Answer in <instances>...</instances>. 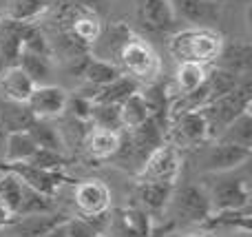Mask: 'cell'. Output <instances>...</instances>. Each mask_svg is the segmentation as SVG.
<instances>
[{
  "instance_id": "cell-1",
  "label": "cell",
  "mask_w": 252,
  "mask_h": 237,
  "mask_svg": "<svg viewBox=\"0 0 252 237\" xmlns=\"http://www.w3.org/2000/svg\"><path fill=\"white\" fill-rule=\"evenodd\" d=\"M166 142V124L157 118H148L144 124L128 129L126 135H120V146L111 160L118 162V167L130 169L137 173L148 160V155Z\"/></svg>"
},
{
  "instance_id": "cell-2",
  "label": "cell",
  "mask_w": 252,
  "mask_h": 237,
  "mask_svg": "<svg viewBox=\"0 0 252 237\" xmlns=\"http://www.w3.org/2000/svg\"><path fill=\"white\" fill-rule=\"evenodd\" d=\"M170 56L177 62H197V65H213L223 49V35L210 27H192L184 29L170 38Z\"/></svg>"
},
{
  "instance_id": "cell-3",
  "label": "cell",
  "mask_w": 252,
  "mask_h": 237,
  "mask_svg": "<svg viewBox=\"0 0 252 237\" xmlns=\"http://www.w3.org/2000/svg\"><path fill=\"white\" fill-rule=\"evenodd\" d=\"M252 102V87L248 80H241L237 84V89H232L230 93L213 100L210 104H206L201 111L206 120V127H208V137L210 140H217L219 133L228 127L235 118H239L244 111L250 109Z\"/></svg>"
},
{
  "instance_id": "cell-4",
  "label": "cell",
  "mask_w": 252,
  "mask_h": 237,
  "mask_svg": "<svg viewBox=\"0 0 252 237\" xmlns=\"http://www.w3.org/2000/svg\"><path fill=\"white\" fill-rule=\"evenodd\" d=\"M118 60L122 65L120 67L122 73L135 78L139 84L157 82V78H159V71H161L159 56L155 53V49L151 44L144 42L137 35H130L122 44V49L118 53Z\"/></svg>"
},
{
  "instance_id": "cell-5",
  "label": "cell",
  "mask_w": 252,
  "mask_h": 237,
  "mask_svg": "<svg viewBox=\"0 0 252 237\" xmlns=\"http://www.w3.org/2000/svg\"><path fill=\"white\" fill-rule=\"evenodd\" d=\"M166 142L179 151L197 149V146L210 142L208 127H206V120L201 115V111H190V113H182L177 118L168 120Z\"/></svg>"
},
{
  "instance_id": "cell-6",
  "label": "cell",
  "mask_w": 252,
  "mask_h": 237,
  "mask_svg": "<svg viewBox=\"0 0 252 237\" xmlns=\"http://www.w3.org/2000/svg\"><path fill=\"white\" fill-rule=\"evenodd\" d=\"M182 151L175 149L173 144L164 142L161 146H157L148 160L144 162V167L137 171L139 180H146V182H161V184H170L173 186L177 182L179 173H182Z\"/></svg>"
},
{
  "instance_id": "cell-7",
  "label": "cell",
  "mask_w": 252,
  "mask_h": 237,
  "mask_svg": "<svg viewBox=\"0 0 252 237\" xmlns=\"http://www.w3.org/2000/svg\"><path fill=\"white\" fill-rule=\"evenodd\" d=\"M166 206H170L173 220L184 222V224H204L213 215L208 193L199 186H184L182 191L170 195Z\"/></svg>"
},
{
  "instance_id": "cell-8",
  "label": "cell",
  "mask_w": 252,
  "mask_h": 237,
  "mask_svg": "<svg viewBox=\"0 0 252 237\" xmlns=\"http://www.w3.org/2000/svg\"><path fill=\"white\" fill-rule=\"evenodd\" d=\"M151 217L142 208H115L109 211L102 237H148Z\"/></svg>"
},
{
  "instance_id": "cell-9",
  "label": "cell",
  "mask_w": 252,
  "mask_h": 237,
  "mask_svg": "<svg viewBox=\"0 0 252 237\" xmlns=\"http://www.w3.org/2000/svg\"><path fill=\"white\" fill-rule=\"evenodd\" d=\"M0 169H2V171L16 173L25 184H29L31 189L40 191V193L49 195V198L56 195V191L60 184L69 182V177L62 175L60 171H47V169L31 167V164H27V162H0Z\"/></svg>"
},
{
  "instance_id": "cell-10",
  "label": "cell",
  "mask_w": 252,
  "mask_h": 237,
  "mask_svg": "<svg viewBox=\"0 0 252 237\" xmlns=\"http://www.w3.org/2000/svg\"><path fill=\"white\" fill-rule=\"evenodd\" d=\"M66 100H69V93L62 87H56V84H35L31 96L27 98V104H29L31 113L38 120H53L64 113Z\"/></svg>"
},
{
  "instance_id": "cell-11",
  "label": "cell",
  "mask_w": 252,
  "mask_h": 237,
  "mask_svg": "<svg viewBox=\"0 0 252 237\" xmlns=\"http://www.w3.org/2000/svg\"><path fill=\"white\" fill-rule=\"evenodd\" d=\"M29 22L13 20L9 16L0 18V71L18 65L22 53V42Z\"/></svg>"
},
{
  "instance_id": "cell-12",
  "label": "cell",
  "mask_w": 252,
  "mask_h": 237,
  "mask_svg": "<svg viewBox=\"0 0 252 237\" xmlns=\"http://www.w3.org/2000/svg\"><path fill=\"white\" fill-rule=\"evenodd\" d=\"M137 22L151 34H168L175 29V11L170 0H137Z\"/></svg>"
},
{
  "instance_id": "cell-13",
  "label": "cell",
  "mask_w": 252,
  "mask_h": 237,
  "mask_svg": "<svg viewBox=\"0 0 252 237\" xmlns=\"http://www.w3.org/2000/svg\"><path fill=\"white\" fill-rule=\"evenodd\" d=\"M213 142L215 144L204 155V171L208 173L232 171V169L246 164L252 155V149H246V146L228 144V142H219V140H213Z\"/></svg>"
},
{
  "instance_id": "cell-14",
  "label": "cell",
  "mask_w": 252,
  "mask_h": 237,
  "mask_svg": "<svg viewBox=\"0 0 252 237\" xmlns=\"http://www.w3.org/2000/svg\"><path fill=\"white\" fill-rule=\"evenodd\" d=\"M213 213L219 211H235V208L250 204V186L246 180H223L208 195Z\"/></svg>"
},
{
  "instance_id": "cell-15",
  "label": "cell",
  "mask_w": 252,
  "mask_h": 237,
  "mask_svg": "<svg viewBox=\"0 0 252 237\" xmlns=\"http://www.w3.org/2000/svg\"><path fill=\"white\" fill-rule=\"evenodd\" d=\"M73 202L78 206L80 215H97V213L109 211L111 193L102 182L91 180V182H80L73 191Z\"/></svg>"
},
{
  "instance_id": "cell-16",
  "label": "cell",
  "mask_w": 252,
  "mask_h": 237,
  "mask_svg": "<svg viewBox=\"0 0 252 237\" xmlns=\"http://www.w3.org/2000/svg\"><path fill=\"white\" fill-rule=\"evenodd\" d=\"M170 7L177 20H186L195 27H208L219 16L215 0H170Z\"/></svg>"
},
{
  "instance_id": "cell-17",
  "label": "cell",
  "mask_w": 252,
  "mask_h": 237,
  "mask_svg": "<svg viewBox=\"0 0 252 237\" xmlns=\"http://www.w3.org/2000/svg\"><path fill=\"white\" fill-rule=\"evenodd\" d=\"M35 120L38 118L31 113L27 102L0 96V127H2L7 133L29 131V127L35 122Z\"/></svg>"
},
{
  "instance_id": "cell-18",
  "label": "cell",
  "mask_w": 252,
  "mask_h": 237,
  "mask_svg": "<svg viewBox=\"0 0 252 237\" xmlns=\"http://www.w3.org/2000/svg\"><path fill=\"white\" fill-rule=\"evenodd\" d=\"M66 217L62 213H33V215H22L16 217L11 224H7L11 229V233L16 237H42L47 231H51L56 224L64 222Z\"/></svg>"
},
{
  "instance_id": "cell-19",
  "label": "cell",
  "mask_w": 252,
  "mask_h": 237,
  "mask_svg": "<svg viewBox=\"0 0 252 237\" xmlns=\"http://www.w3.org/2000/svg\"><path fill=\"white\" fill-rule=\"evenodd\" d=\"M173 195V186L161 182H146L139 180L135 186V200L142 204V211L146 213H161Z\"/></svg>"
},
{
  "instance_id": "cell-20",
  "label": "cell",
  "mask_w": 252,
  "mask_h": 237,
  "mask_svg": "<svg viewBox=\"0 0 252 237\" xmlns=\"http://www.w3.org/2000/svg\"><path fill=\"white\" fill-rule=\"evenodd\" d=\"M142 89V84L137 82L135 78H130V75L122 73L120 78H115L113 82L104 84V87L95 89L93 93H89V98H91L93 102H106V104H122L126 98L130 96V93L139 91Z\"/></svg>"
},
{
  "instance_id": "cell-21",
  "label": "cell",
  "mask_w": 252,
  "mask_h": 237,
  "mask_svg": "<svg viewBox=\"0 0 252 237\" xmlns=\"http://www.w3.org/2000/svg\"><path fill=\"white\" fill-rule=\"evenodd\" d=\"M33 87H35L33 80H31L18 65L11 67V69L0 71V96L27 102V98L31 96Z\"/></svg>"
},
{
  "instance_id": "cell-22",
  "label": "cell",
  "mask_w": 252,
  "mask_h": 237,
  "mask_svg": "<svg viewBox=\"0 0 252 237\" xmlns=\"http://www.w3.org/2000/svg\"><path fill=\"white\" fill-rule=\"evenodd\" d=\"M84 146H87V153L93 160H111L120 146V131H106V129L91 127L87 140H84Z\"/></svg>"
},
{
  "instance_id": "cell-23",
  "label": "cell",
  "mask_w": 252,
  "mask_h": 237,
  "mask_svg": "<svg viewBox=\"0 0 252 237\" xmlns=\"http://www.w3.org/2000/svg\"><path fill=\"white\" fill-rule=\"evenodd\" d=\"M206 71L208 69L204 65H197V62H179L173 87L166 89L168 98H175L179 93H188L192 89H197L206 80Z\"/></svg>"
},
{
  "instance_id": "cell-24",
  "label": "cell",
  "mask_w": 252,
  "mask_h": 237,
  "mask_svg": "<svg viewBox=\"0 0 252 237\" xmlns=\"http://www.w3.org/2000/svg\"><path fill=\"white\" fill-rule=\"evenodd\" d=\"M215 62H217V67H221V69H228L237 75H244L250 71L252 49H250V44H246V42H237V44H230V47L223 44L221 53H219V58Z\"/></svg>"
},
{
  "instance_id": "cell-25",
  "label": "cell",
  "mask_w": 252,
  "mask_h": 237,
  "mask_svg": "<svg viewBox=\"0 0 252 237\" xmlns=\"http://www.w3.org/2000/svg\"><path fill=\"white\" fill-rule=\"evenodd\" d=\"M18 67L33 80V84H49L51 78V56H44V53H35V51H27L22 49Z\"/></svg>"
},
{
  "instance_id": "cell-26",
  "label": "cell",
  "mask_w": 252,
  "mask_h": 237,
  "mask_svg": "<svg viewBox=\"0 0 252 237\" xmlns=\"http://www.w3.org/2000/svg\"><path fill=\"white\" fill-rule=\"evenodd\" d=\"M82 75L93 89H100V87H104V84L113 82L115 78H120L122 69L109 60H102V58H87Z\"/></svg>"
},
{
  "instance_id": "cell-27",
  "label": "cell",
  "mask_w": 252,
  "mask_h": 237,
  "mask_svg": "<svg viewBox=\"0 0 252 237\" xmlns=\"http://www.w3.org/2000/svg\"><path fill=\"white\" fill-rule=\"evenodd\" d=\"M35 151H38V144H35L29 131L7 133V146H4L2 162H27Z\"/></svg>"
},
{
  "instance_id": "cell-28",
  "label": "cell",
  "mask_w": 252,
  "mask_h": 237,
  "mask_svg": "<svg viewBox=\"0 0 252 237\" xmlns=\"http://www.w3.org/2000/svg\"><path fill=\"white\" fill-rule=\"evenodd\" d=\"M219 142H228V144H237V146H246L252 149V115L250 109L244 111L239 118H235L217 137Z\"/></svg>"
},
{
  "instance_id": "cell-29",
  "label": "cell",
  "mask_w": 252,
  "mask_h": 237,
  "mask_svg": "<svg viewBox=\"0 0 252 237\" xmlns=\"http://www.w3.org/2000/svg\"><path fill=\"white\" fill-rule=\"evenodd\" d=\"M148 118H151V111H148L146 102H144V98L139 91L130 93L122 104H120V120H122L124 131L139 127V124H144Z\"/></svg>"
},
{
  "instance_id": "cell-30",
  "label": "cell",
  "mask_w": 252,
  "mask_h": 237,
  "mask_svg": "<svg viewBox=\"0 0 252 237\" xmlns=\"http://www.w3.org/2000/svg\"><path fill=\"white\" fill-rule=\"evenodd\" d=\"M22 189H25V182L11 171H4L0 175V202L2 206L9 211V215L16 220L18 217V208L22 202Z\"/></svg>"
},
{
  "instance_id": "cell-31",
  "label": "cell",
  "mask_w": 252,
  "mask_h": 237,
  "mask_svg": "<svg viewBox=\"0 0 252 237\" xmlns=\"http://www.w3.org/2000/svg\"><path fill=\"white\" fill-rule=\"evenodd\" d=\"M100 31H102L100 16L93 11L80 13V16L73 20V25L69 27V34L73 35L78 42H82L84 47H93V42H95L97 35H100Z\"/></svg>"
},
{
  "instance_id": "cell-32",
  "label": "cell",
  "mask_w": 252,
  "mask_h": 237,
  "mask_svg": "<svg viewBox=\"0 0 252 237\" xmlns=\"http://www.w3.org/2000/svg\"><path fill=\"white\" fill-rule=\"evenodd\" d=\"M206 87L210 91V102L217 100V98L230 93L232 89H237V84L241 82V75L232 73L228 69H221V67H215V69L206 71Z\"/></svg>"
},
{
  "instance_id": "cell-33",
  "label": "cell",
  "mask_w": 252,
  "mask_h": 237,
  "mask_svg": "<svg viewBox=\"0 0 252 237\" xmlns=\"http://www.w3.org/2000/svg\"><path fill=\"white\" fill-rule=\"evenodd\" d=\"M89 122L95 129L106 131H120L122 120H120V104H106V102H91L89 111Z\"/></svg>"
},
{
  "instance_id": "cell-34",
  "label": "cell",
  "mask_w": 252,
  "mask_h": 237,
  "mask_svg": "<svg viewBox=\"0 0 252 237\" xmlns=\"http://www.w3.org/2000/svg\"><path fill=\"white\" fill-rule=\"evenodd\" d=\"M49 9V0H11L4 16L22 22H35Z\"/></svg>"
},
{
  "instance_id": "cell-35",
  "label": "cell",
  "mask_w": 252,
  "mask_h": 237,
  "mask_svg": "<svg viewBox=\"0 0 252 237\" xmlns=\"http://www.w3.org/2000/svg\"><path fill=\"white\" fill-rule=\"evenodd\" d=\"M51 200L53 198H49V195L40 193V191L31 189L29 184H25V189H22V202H20V208H18V217L33 215V213H51V211H56V206H53Z\"/></svg>"
},
{
  "instance_id": "cell-36",
  "label": "cell",
  "mask_w": 252,
  "mask_h": 237,
  "mask_svg": "<svg viewBox=\"0 0 252 237\" xmlns=\"http://www.w3.org/2000/svg\"><path fill=\"white\" fill-rule=\"evenodd\" d=\"M31 137L35 140V144L40 149H51V151H60L62 153V137L47 120H35L33 124L29 127Z\"/></svg>"
},
{
  "instance_id": "cell-37",
  "label": "cell",
  "mask_w": 252,
  "mask_h": 237,
  "mask_svg": "<svg viewBox=\"0 0 252 237\" xmlns=\"http://www.w3.org/2000/svg\"><path fill=\"white\" fill-rule=\"evenodd\" d=\"M27 164L31 167H38V169H47V171H60L62 167L66 164L64 155L60 151H51V149H40L27 160Z\"/></svg>"
},
{
  "instance_id": "cell-38",
  "label": "cell",
  "mask_w": 252,
  "mask_h": 237,
  "mask_svg": "<svg viewBox=\"0 0 252 237\" xmlns=\"http://www.w3.org/2000/svg\"><path fill=\"white\" fill-rule=\"evenodd\" d=\"M66 237H97L100 231L87 220V217H66Z\"/></svg>"
},
{
  "instance_id": "cell-39",
  "label": "cell",
  "mask_w": 252,
  "mask_h": 237,
  "mask_svg": "<svg viewBox=\"0 0 252 237\" xmlns=\"http://www.w3.org/2000/svg\"><path fill=\"white\" fill-rule=\"evenodd\" d=\"M91 98L87 96V93H82V96H75V98H69L66 100V109L64 111H71V115L78 120H84V122H89V111H91Z\"/></svg>"
},
{
  "instance_id": "cell-40",
  "label": "cell",
  "mask_w": 252,
  "mask_h": 237,
  "mask_svg": "<svg viewBox=\"0 0 252 237\" xmlns=\"http://www.w3.org/2000/svg\"><path fill=\"white\" fill-rule=\"evenodd\" d=\"M78 2L82 4L84 9H89V11L97 13V16L104 11V0H78Z\"/></svg>"
},
{
  "instance_id": "cell-41",
  "label": "cell",
  "mask_w": 252,
  "mask_h": 237,
  "mask_svg": "<svg viewBox=\"0 0 252 237\" xmlns=\"http://www.w3.org/2000/svg\"><path fill=\"white\" fill-rule=\"evenodd\" d=\"M66 222V220H64ZM64 222H60V224H56L51 231H47L42 237H66V224Z\"/></svg>"
},
{
  "instance_id": "cell-42",
  "label": "cell",
  "mask_w": 252,
  "mask_h": 237,
  "mask_svg": "<svg viewBox=\"0 0 252 237\" xmlns=\"http://www.w3.org/2000/svg\"><path fill=\"white\" fill-rule=\"evenodd\" d=\"M13 222V217L9 215V211L2 206V202H0V226H7V224H11Z\"/></svg>"
},
{
  "instance_id": "cell-43",
  "label": "cell",
  "mask_w": 252,
  "mask_h": 237,
  "mask_svg": "<svg viewBox=\"0 0 252 237\" xmlns=\"http://www.w3.org/2000/svg\"><path fill=\"white\" fill-rule=\"evenodd\" d=\"M4 146H7V131L0 127V162L4 160Z\"/></svg>"
},
{
  "instance_id": "cell-44",
  "label": "cell",
  "mask_w": 252,
  "mask_h": 237,
  "mask_svg": "<svg viewBox=\"0 0 252 237\" xmlns=\"http://www.w3.org/2000/svg\"><path fill=\"white\" fill-rule=\"evenodd\" d=\"M168 237H213V235H208V233H173Z\"/></svg>"
},
{
  "instance_id": "cell-45",
  "label": "cell",
  "mask_w": 252,
  "mask_h": 237,
  "mask_svg": "<svg viewBox=\"0 0 252 237\" xmlns=\"http://www.w3.org/2000/svg\"><path fill=\"white\" fill-rule=\"evenodd\" d=\"M215 2H219V0H215Z\"/></svg>"
},
{
  "instance_id": "cell-46",
  "label": "cell",
  "mask_w": 252,
  "mask_h": 237,
  "mask_svg": "<svg viewBox=\"0 0 252 237\" xmlns=\"http://www.w3.org/2000/svg\"><path fill=\"white\" fill-rule=\"evenodd\" d=\"M0 18H2V13H0Z\"/></svg>"
},
{
  "instance_id": "cell-47",
  "label": "cell",
  "mask_w": 252,
  "mask_h": 237,
  "mask_svg": "<svg viewBox=\"0 0 252 237\" xmlns=\"http://www.w3.org/2000/svg\"><path fill=\"white\" fill-rule=\"evenodd\" d=\"M97 237H102V235H97Z\"/></svg>"
}]
</instances>
